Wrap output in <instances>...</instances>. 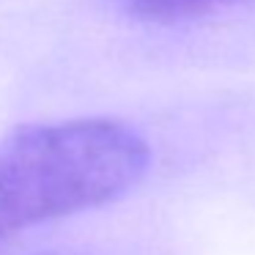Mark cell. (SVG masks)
<instances>
[{
	"mask_svg": "<svg viewBox=\"0 0 255 255\" xmlns=\"http://www.w3.org/2000/svg\"><path fill=\"white\" fill-rule=\"evenodd\" d=\"M231 3H236V0H118V6L132 19L159 25L203 17V14H211L217 8L231 6Z\"/></svg>",
	"mask_w": 255,
	"mask_h": 255,
	"instance_id": "7a4b0ae2",
	"label": "cell"
},
{
	"mask_svg": "<svg viewBox=\"0 0 255 255\" xmlns=\"http://www.w3.org/2000/svg\"><path fill=\"white\" fill-rule=\"evenodd\" d=\"M148 140L107 116L19 127L0 137V239L99 209L134 189Z\"/></svg>",
	"mask_w": 255,
	"mask_h": 255,
	"instance_id": "6da1fadb",
	"label": "cell"
}]
</instances>
